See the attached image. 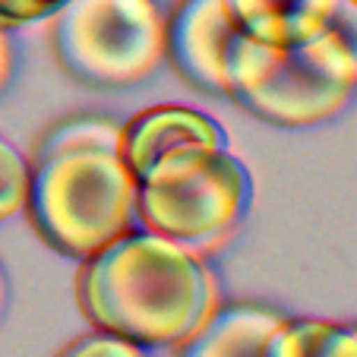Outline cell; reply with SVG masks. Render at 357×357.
<instances>
[{
    "instance_id": "obj_12",
    "label": "cell",
    "mask_w": 357,
    "mask_h": 357,
    "mask_svg": "<svg viewBox=\"0 0 357 357\" xmlns=\"http://www.w3.org/2000/svg\"><path fill=\"white\" fill-rule=\"evenodd\" d=\"M29 199V158L10 139L0 136V222L26 209Z\"/></svg>"
},
{
    "instance_id": "obj_2",
    "label": "cell",
    "mask_w": 357,
    "mask_h": 357,
    "mask_svg": "<svg viewBox=\"0 0 357 357\" xmlns=\"http://www.w3.org/2000/svg\"><path fill=\"white\" fill-rule=\"evenodd\" d=\"M136 187L121 123L101 114L70 117L41 136L22 212L47 247L82 263L136 228Z\"/></svg>"
},
{
    "instance_id": "obj_10",
    "label": "cell",
    "mask_w": 357,
    "mask_h": 357,
    "mask_svg": "<svg viewBox=\"0 0 357 357\" xmlns=\"http://www.w3.org/2000/svg\"><path fill=\"white\" fill-rule=\"evenodd\" d=\"M266 357H357V326L284 317L266 342Z\"/></svg>"
},
{
    "instance_id": "obj_6",
    "label": "cell",
    "mask_w": 357,
    "mask_h": 357,
    "mask_svg": "<svg viewBox=\"0 0 357 357\" xmlns=\"http://www.w3.org/2000/svg\"><path fill=\"white\" fill-rule=\"evenodd\" d=\"M241 38L228 0H181L168 20L165 57L193 89L228 95V67Z\"/></svg>"
},
{
    "instance_id": "obj_4",
    "label": "cell",
    "mask_w": 357,
    "mask_h": 357,
    "mask_svg": "<svg viewBox=\"0 0 357 357\" xmlns=\"http://www.w3.org/2000/svg\"><path fill=\"white\" fill-rule=\"evenodd\" d=\"M165 16L158 0H67L51 13L54 57L76 82L130 89L165 61Z\"/></svg>"
},
{
    "instance_id": "obj_5",
    "label": "cell",
    "mask_w": 357,
    "mask_h": 357,
    "mask_svg": "<svg viewBox=\"0 0 357 357\" xmlns=\"http://www.w3.org/2000/svg\"><path fill=\"white\" fill-rule=\"evenodd\" d=\"M351 92L307 41L278 47L243 35L231 57L225 98L272 127L297 130L335 117Z\"/></svg>"
},
{
    "instance_id": "obj_13",
    "label": "cell",
    "mask_w": 357,
    "mask_h": 357,
    "mask_svg": "<svg viewBox=\"0 0 357 357\" xmlns=\"http://www.w3.org/2000/svg\"><path fill=\"white\" fill-rule=\"evenodd\" d=\"M57 357H146V348H139V344L127 342L121 335L95 329L89 335L70 342Z\"/></svg>"
},
{
    "instance_id": "obj_7",
    "label": "cell",
    "mask_w": 357,
    "mask_h": 357,
    "mask_svg": "<svg viewBox=\"0 0 357 357\" xmlns=\"http://www.w3.org/2000/svg\"><path fill=\"white\" fill-rule=\"evenodd\" d=\"M228 133L215 117L183 105H158L121 123V149L130 171L139 181L158 162L183 149H225Z\"/></svg>"
},
{
    "instance_id": "obj_14",
    "label": "cell",
    "mask_w": 357,
    "mask_h": 357,
    "mask_svg": "<svg viewBox=\"0 0 357 357\" xmlns=\"http://www.w3.org/2000/svg\"><path fill=\"white\" fill-rule=\"evenodd\" d=\"M67 0H0V29H20L51 16Z\"/></svg>"
},
{
    "instance_id": "obj_3",
    "label": "cell",
    "mask_w": 357,
    "mask_h": 357,
    "mask_svg": "<svg viewBox=\"0 0 357 357\" xmlns=\"http://www.w3.org/2000/svg\"><path fill=\"white\" fill-rule=\"evenodd\" d=\"M250 206V171L225 149H183L158 162L136 187V228L196 253L215 250Z\"/></svg>"
},
{
    "instance_id": "obj_9",
    "label": "cell",
    "mask_w": 357,
    "mask_h": 357,
    "mask_svg": "<svg viewBox=\"0 0 357 357\" xmlns=\"http://www.w3.org/2000/svg\"><path fill=\"white\" fill-rule=\"evenodd\" d=\"M228 7L247 38L288 47L323 29L332 0H228Z\"/></svg>"
},
{
    "instance_id": "obj_8",
    "label": "cell",
    "mask_w": 357,
    "mask_h": 357,
    "mask_svg": "<svg viewBox=\"0 0 357 357\" xmlns=\"http://www.w3.org/2000/svg\"><path fill=\"white\" fill-rule=\"evenodd\" d=\"M282 319L266 303H222L177 344V357H266V342Z\"/></svg>"
},
{
    "instance_id": "obj_11",
    "label": "cell",
    "mask_w": 357,
    "mask_h": 357,
    "mask_svg": "<svg viewBox=\"0 0 357 357\" xmlns=\"http://www.w3.org/2000/svg\"><path fill=\"white\" fill-rule=\"evenodd\" d=\"M307 45L344 86L357 89V0H332L323 29Z\"/></svg>"
},
{
    "instance_id": "obj_15",
    "label": "cell",
    "mask_w": 357,
    "mask_h": 357,
    "mask_svg": "<svg viewBox=\"0 0 357 357\" xmlns=\"http://www.w3.org/2000/svg\"><path fill=\"white\" fill-rule=\"evenodd\" d=\"M10 73H13V45L7 29H0V89L10 82Z\"/></svg>"
},
{
    "instance_id": "obj_1",
    "label": "cell",
    "mask_w": 357,
    "mask_h": 357,
    "mask_svg": "<svg viewBox=\"0 0 357 357\" xmlns=\"http://www.w3.org/2000/svg\"><path fill=\"white\" fill-rule=\"evenodd\" d=\"M76 303L92 329L139 348L181 344L222 307V288L206 253L130 228L82 259Z\"/></svg>"
},
{
    "instance_id": "obj_16",
    "label": "cell",
    "mask_w": 357,
    "mask_h": 357,
    "mask_svg": "<svg viewBox=\"0 0 357 357\" xmlns=\"http://www.w3.org/2000/svg\"><path fill=\"white\" fill-rule=\"evenodd\" d=\"M3 301H7V282H3V272H0V310H3Z\"/></svg>"
}]
</instances>
